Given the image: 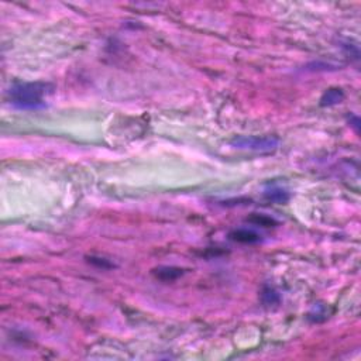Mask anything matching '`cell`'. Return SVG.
Masks as SVG:
<instances>
[{
  "label": "cell",
  "instance_id": "cell-1",
  "mask_svg": "<svg viewBox=\"0 0 361 361\" xmlns=\"http://www.w3.org/2000/svg\"><path fill=\"white\" fill-rule=\"evenodd\" d=\"M54 91V85L48 82H26L14 85L9 95L12 105L19 109H40Z\"/></svg>",
  "mask_w": 361,
  "mask_h": 361
},
{
  "label": "cell",
  "instance_id": "cell-2",
  "mask_svg": "<svg viewBox=\"0 0 361 361\" xmlns=\"http://www.w3.org/2000/svg\"><path fill=\"white\" fill-rule=\"evenodd\" d=\"M230 146L237 150H248L255 152H271L280 146V138L275 135H248V137H237Z\"/></svg>",
  "mask_w": 361,
  "mask_h": 361
},
{
  "label": "cell",
  "instance_id": "cell-3",
  "mask_svg": "<svg viewBox=\"0 0 361 361\" xmlns=\"http://www.w3.org/2000/svg\"><path fill=\"white\" fill-rule=\"evenodd\" d=\"M230 239L237 243H243V244H254L261 240V236L250 228H237L230 233Z\"/></svg>",
  "mask_w": 361,
  "mask_h": 361
},
{
  "label": "cell",
  "instance_id": "cell-4",
  "mask_svg": "<svg viewBox=\"0 0 361 361\" xmlns=\"http://www.w3.org/2000/svg\"><path fill=\"white\" fill-rule=\"evenodd\" d=\"M343 99H344V92L342 89H339V88H330L321 97V105L323 107L335 106V105L342 103Z\"/></svg>",
  "mask_w": 361,
  "mask_h": 361
},
{
  "label": "cell",
  "instance_id": "cell-5",
  "mask_svg": "<svg viewBox=\"0 0 361 361\" xmlns=\"http://www.w3.org/2000/svg\"><path fill=\"white\" fill-rule=\"evenodd\" d=\"M184 274V271L181 268L176 267H160L154 269V275L157 278H160L161 281H175L176 278H179Z\"/></svg>",
  "mask_w": 361,
  "mask_h": 361
},
{
  "label": "cell",
  "instance_id": "cell-6",
  "mask_svg": "<svg viewBox=\"0 0 361 361\" xmlns=\"http://www.w3.org/2000/svg\"><path fill=\"white\" fill-rule=\"evenodd\" d=\"M261 301L264 305H277L281 302V295L278 294L272 286H264L261 291Z\"/></svg>",
  "mask_w": 361,
  "mask_h": 361
},
{
  "label": "cell",
  "instance_id": "cell-7",
  "mask_svg": "<svg viewBox=\"0 0 361 361\" xmlns=\"http://www.w3.org/2000/svg\"><path fill=\"white\" fill-rule=\"evenodd\" d=\"M266 199L269 202H274V203H285L289 199V195L286 190L284 189H278V188H274V189H269L266 192Z\"/></svg>",
  "mask_w": 361,
  "mask_h": 361
},
{
  "label": "cell",
  "instance_id": "cell-8",
  "mask_svg": "<svg viewBox=\"0 0 361 361\" xmlns=\"http://www.w3.org/2000/svg\"><path fill=\"white\" fill-rule=\"evenodd\" d=\"M309 319L312 322H316V323H319V322H323L327 319V309L324 305H321V304H318V305H315L313 309L309 312Z\"/></svg>",
  "mask_w": 361,
  "mask_h": 361
},
{
  "label": "cell",
  "instance_id": "cell-9",
  "mask_svg": "<svg viewBox=\"0 0 361 361\" xmlns=\"http://www.w3.org/2000/svg\"><path fill=\"white\" fill-rule=\"evenodd\" d=\"M250 222H253L255 225H260V226H264V228H269L272 225H275L277 222L268 216H264V214H255L254 217L250 219Z\"/></svg>",
  "mask_w": 361,
  "mask_h": 361
},
{
  "label": "cell",
  "instance_id": "cell-10",
  "mask_svg": "<svg viewBox=\"0 0 361 361\" xmlns=\"http://www.w3.org/2000/svg\"><path fill=\"white\" fill-rule=\"evenodd\" d=\"M99 261H96V258L95 257H91L89 258V263H92L95 266H97V267H102V268H110L112 267V264L110 263H107L105 258H97Z\"/></svg>",
  "mask_w": 361,
  "mask_h": 361
},
{
  "label": "cell",
  "instance_id": "cell-11",
  "mask_svg": "<svg viewBox=\"0 0 361 361\" xmlns=\"http://www.w3.org/2000/svg\"><path fill=\"white\" fill-rule=\"evenodd\" d=\"M348 121H350V127H353L356 133H360V119L357 116H351Z\"/></svg>",
  "mask_w": 361,
  "mask_h": 361
}]
</instances>
